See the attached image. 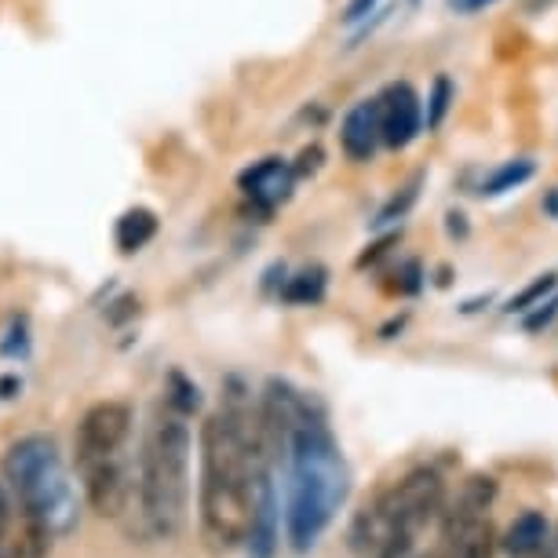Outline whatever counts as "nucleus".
<instances>
[{
	"mask_svg": "<svg viewBox=\"0 0 558 558\" xmlns=\"http://www.w3.org/2000/svg\"><path fill=\"white\" fill-rule=\"evenodd\" d=\"M259 427L270 460L286 468V541L292 551L307 555L340 514L351 493V468L325 427V416L286 380L267 384Z\"/></svg>",
	"mask_w": 558,
	"mask_h": 558,
	"instance_id": "nucleus-1",
	"label": "nucleus"
},
{
	"mask_svg": "<svg viewBox=\"0 0 558 558\" xmlns=\"http://www.w3.org/2000/svg\"><path fill=\"white\" fill-rule=\"evenodd\" d=\"M202 486H197V514L205 541L219 551H234L248 541L256 489L270 452L263 427L245 405H230L202 424Z\"/></svg>",
	"mask_w": 558,
	"mask_h": 558,
	"instance_id": "nucleus-2",
	"label": "nucleus"
},
{
	"mask_svg": "<svg viewBox=\"0 0 558 558\" xmlns=\"http://www.w3.org/2000/svg\"><path fill=\"white\" fill-rule=\"evenodd\" d=\"M191 452L194 435L186 416L172 405L157 409L135 457V511L143 536L168 541L183 530L191 508Z\"/></svg>",
	"mask_w": 558,
	"mask_h": 558,
	"instance_id": "nucleus-3",
	"label": "nucleus"
},
{
	"mask_svg": "<svg viewBox=\"0 0 558 558\" xmlns=\"http://www.w3.org/2000/svg\"><path fill=\"white\" fill-rule=\"evenodd\" d=\"M4 482L19 500V508L51 544L62 541L77 530L81 504L77 486H73L66 460L48 435H26L8 446L4 460H0Z\"/></svg>",
	"mask_w": 558,
	"mask_h": 558,
	"instance_id": "nucleus-4",
	"label": "nucleus"
},
{
	"mask_svg": "<svg viewBox=\"0 0 558 558\" xmlns=\"http://www.w3.org/2000/svg\"><path fill=\"white\" fill-rule=\"evenodd\" d=\"M446 489L438 471L416 468L398 478L391 489L357 511L351 525V547L362 558H395L413 547V541L427 530V522L441 511Z\"/></svg>",
	"mask_w": 558,
	"mask_h": 558,
	"instance_id": "nucleus-5",
	"label": "nucleus"
},
{
	"mask_svg": "<svg viewBox=\"0 0 558 558\" xmlns=\"http://www.w3.org/2000/svg\"><path fill=\"white\" fill-rule=\"evenodd\" d=\"M132 435V405L99 402L81 416L77 438H73V463H96L124 452Z\"/></svg>",
	"mask_w": 558,
	"mask_h": 558,
	"instance_id": "nucleus-6",
	"label": "nucleus"
},
{
	"mask_svg": "<svg viewBox=\"0 0 558 558\" xmlns=\"http://www.w3.org/2000/svg\"><path fill=\"white\" fill-rule=\"evenodd\" d=\"M51 541L26 519L15 497L0 486V558H45Z\"/></svg>",
	"mask_w": 558,
	"mask_h": 558,
	"instance_id": "nucleus-7",
	"label": "nucleus"
},
{
	"mask_svg": "<svg viewBox=\"0 0 558 558\" xmlns=\"http://www.w3.org/2000/svg\"><path fill=\"white\" fill-rule=\"evenodd\" d=\"M281 497H278V486H274V475L270 468L263 471L259 478V489H256V511H252V525H248V558H274L278 555V544H281Z\"/></svg>",
	"mask_w": 558,
	"mask_h": 558,
	"instance_id": "nucleus-8",
	"label": "nucleus"
},
{
	"mask_svg": "<svg viewBox=\"0 0 558 558\" xmlns=\"http://www.w3.org/2000/svg\"><path fill=\"white\" fill-rule=\"evenodd\" d=\"M380 135L384 143L391 146V150H402L416 140L420 132V99L416 92L409 88V84H391V88L384 92L380 99Z\"/></svg>",
	"mask_w": 558,
	"mask_h": 558,
	"instance_id": "nucleus-9",
	"label": "nucleus"
},
{
	"mask_svg": "<svg viewBox=\"0 0 558 558\" xmlns=\"http://www.w3.org/2000/svg\"><path fill=\"white\" fill-rule=\"evenodd\" d=\"M238 183H241V191H245V197L252 205L274 208L289 197L292 183H296V172H292L286 161H278V157H267V161L245 168Z\"/></svg>",
	"mask_w": 558,
	"mask_h": 558,
	"instance_id": "nucleus-10",
	"label": "nucleus"
},
{
	"mask_svg": "<svg viewBox=\"0 0 558 558\" xmlns=\"http://www.w3.org/2000/svg\"><path fill=\"white\" fill-rule=\"evenodd\" d=\"M340 143L351 161H368L376 150V143H384L380 135V102L376 99H365L357 107L347 110L343 118V129H340Z\"/></svg>",
	"mask_w": 558,
	"mask_h": 558,
	"instance_id": "nucleus-11",
	"label": "nucleus"
},
{
	"mask_svg": "<svg viewBox=\"0 0 558 558\" xmlns=\"http://www.w3.org/2000/svg\"><path fill=\"white\" fill-rule=\"evenodd\" d=\"M547 533L551 530H547V519L541 511H522L519 519L508 525V533H504V551L514 558L536 555V551H544Z\"/></svg>",
	"mask_w": 558,
	"mask_h": 558,
	"instance_id": "nucleus-12",
	"label": "nucleus"
},
{
	"mask_svg": "<svg viewBox=\"0 0 558 558\" xmlns=\"http://www.w3.org/2000/svg\"><path fill=\"white\" fill-rule=\"evenodd\" d=\"M154 234H157V216L150 208H129V213L118 219L113 241H118V248L124 256H132V252H140L143 245H150Z\"/></svg>",
	"mask_w": 558,
	"mask_h": 558,
	"instance_id": "nucleus-13",
	"label": "nucleus"
},
{
	"mask_svg": "<svg viewBox=\"0 0 558 558\" xmlns=\"http://www.w3.org/2000/svg\"><path fill=\"white\" fill-rule=\"evenodd\" d=\"M322 296H325V270L322 267L296 274V278H292L289 286H286V292H281V300H286V303H300V307L322 303Z\"/></svg>",
	"mask_w": 558,
	"mask_h": 558,
	"instance_id": "nucleus-14",
	"label": "nucleus"
},
{
	"mask_svg": "<svg viewBox=\"0 0 558 558\" xmlns=\"http://www.w3.org/2000/svg\"><path fill=\"white\" fill-rule=\"evenodd\" d=\"M530 175H533V161H525V157H519V161L500 165L497 172H493V175L486 179V183H482V194H489V197L508 194V191H514V186H522Z\"/></svg>",
	"mask_w": 558,
	"mask_h": 558,
	"instance_id": "nucleus-15",
	"label": "nucleus"
},
{
	"mask_svg": "<svg viewBox=\"0 0 558 558\" xmlns=\"http://www.w3.org/2000/svg\"><path fill=\"white\" fill-rule=\"evenodd\" d=\"M165 405H172L175 413H183V416H191L197 413V405H202V391L186 380L183 373H172L168 376V391H165Z\"/></svg>",
	"mask_w": 558,
	"mask_h": 558,
	"instance_id": "nucleus-16",
	"label": "nucleus"
},
{
	"mask_svg": "<svg viewBox=\"0 0 558 558\" xmlns=\"http://www.w3.org/2000/svg\"><path fill=\"white\" fill-rule=\"evenodd\" d=\"M555 286H558V274H544V278H536L533 286H525L519 296L508 303V311H519L522 314V311L536 307V303H544L547 292H555Z\"/></svg>",
	"mask_w": 558,
	"mask_h": 558,
	"instance_id": "nucleus-17",
	"label": "nucleus"
},
{
	"mask_svg": "<svg viewBox=\"0 0 558 558\" xmlns=\"http://www.w3.org/2000/svg\"><path fill=\"white\" fill-rule=\"evenodd\" d=\"M449 77H438L435 81V92H430V110H427V129H438L441 118L449 110Z\"/></svg>",
	"mask_w": 558,
	"mask_h": 558,
	"instance_id": "nucleus-18",
	"label": "nucleus"
},
{
	"mask_svg": "<svg viewBox=\"0 0 558 558\" xmlns=\"http://www.w3.org/2000/svg\"><path fill=\"white\" fill-rule=\"evenodd\" d=\"M536 307H541V311H536L533 318H525V329H541V325L551 322V318H555V311H558V296H555V300H547V303H536Z\"/></svg>",
	"mask_w": 558,
	"mask_h": 558,
	"instance_id": "nucleus-19",
	"label": "nucleus"
},
{
	"mask_svg": "<svg viewBox=\"0 0 558 558\" xmlns=\"http://www.w3.org/2000/svg\"><path fill=\"white\" fill-rule=\"evenodd\" d=\"M486 4H493V0H452V8H457V12H482Z\"/></svg>",
	"mask_w": 558,
	"mask_h": 558,
	"instance_id": "nucleus-20",
	"label": "nucleus"
},
{
	"mask_svg": "<svg viewBox=\"0 0 558 558\" xmlns=\"http://www.w3.org/2000/svg\"><path fill=\"white\" fill-rule=\"evenodd\" d=\"M19 391H23V384H19L15 376H4V380H0V398H15Z\"/></svg>",
	"mask_w": 558,
	"mask_h": 558,
	"instance_id": "nucleus-21",
	"label": "nucleus"
},
{
	"mask_svg": "<svg viewBox=\"0 0 558 558\" xmlns=\"http://www.w3.org/2000/svg\"><path fill=\"white\" fill-rule=\"evenodd\" d=\"M365 8H373V0H354V4L347 8V19H351V23H354V19H362Z\"/></svg>",
	"mask_w": 558,
	"mask_h": 558,
	"instance_id": "nucleus-22",
	"label": "nucleus"
},
{
	"mask_svg": "<svg viewBox=\"0 0 558 558\" xmlns=\"http://www.w3.org/2000/svg\"><path fill=\"white\" fill-rule=\"evenodd\" d=\"M544 213L558 219V186H555V191H551V194H547V197H544Z\"/></svg>",
	"mask_w": 558,
	"mask_h": 558,
	"instance_id": "nucleus-23",
	"label": "nucleus"
},
{
	"mask_svg": "<svg viewBox=\"0 0 558 558\" xmlns=\"http://www.w3.org/2000/svg\"><path fill=\"white\" fill-rule=\"evenodd\" d=\"M541 4H551V0H530V8H541Z\"/></svg>",
	"mask_w": 558,
	"mask_h": 558,
	"instance_id": "nucleus-24",
	"label": "nucleus"
}]
</instances>
